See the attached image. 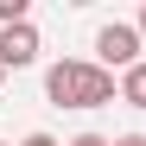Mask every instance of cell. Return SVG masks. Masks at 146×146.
Wrapping results in <instances>:
<instances>
[{
  "label": "cell",
  "mask_w": 146,
  "mask_h": 146,
  "mask_svg": "<svg viewBox=\"0 0 146 146\" xmlns=\"http://www.w3.org/2000/svg\"><path fill=\"white\" fill-rule=\"evenodd\" d=\"M121 102H127V108H146V57L121 76Z\"/></svg>",
  "instance_id": "277c9868"
},
{
  "label": "cell",
  "mask_w": 146,
  "mask_h": 146,
  "mask_svg": "<svg viewBox=\"0 0 146 146\" xmlns=\"http://www.w3.org/2000/svg\"><path fill=\"white\" fill-rule=\"evenodd\" d=\"M70 146H114V140H102V133H76Z\"/></svg>",
  "instance_id": "5b68a950"
},
{
  "label": "cell",
  "mask_w": 146,
  "mask_h": 146,
  "mask_svg": "<svg viewBox=\"0 0 146 146\" xmlns=\"http://www.w3.org/2000/svg\"><path fill=\"white\" fill-rule=\"evenodd\" d=\"M114 146H146V133H121V140H114Z\"/></svg>",
  "instance_id": "52a82bcc"
},
{
  "label": "cell",
  "mask_w": 146,
  "mask_h": 146,
  "mask_svg": "<svg viewBox=\"0 0 146 146\" xmlns=\"http://www.w3.org/2000/svg\"><path fill=\"white\" fill-rule=\"evenodd\" d=\"M95 64L127 76V70L140 64V26H121V19H108V26L95 32Z\"/></svg>",
  "instance_id": "7a4b0ae2"
},
{
  "label": "cell",
  "mask_w": 146,
  "mask_h": 146,
  "mask_svg": "<svg viewBox=\"0 0 146 146\" xmlns=\"http://www.w3.org/2000/svg\"><path fill=\"white\" fill-rule=\"evenodd\" d=\"M140 38H146V7H140Z\"/></svg>",
  "instance_id": "ba28073f"
},
{
  "label": "cell",
  "mask_w": 146,
  "mask_h": 146,
  "mask_svg": "<svg viewBox=\"0 0 146 146\" xmlns=\"http://www.w3.org/2000/svg\"><path fill=\"white\" fill-rule=\"evenodd\" d=\"M0 83H7V64H0Z\"/></svg>",
  "instance_id": "9c48e42d"
},
{
  "label": "cell",
  "mask_w": 146,
  "mask_h": 146,
  "mask_svg": "<svg viewBox=\"0 0 146 146\" xmlns=\"http://www.w3.org/2000/svg\"><path fill=\"white\" fill-rule=\"evenodd\" d=\"M38 51H44V38H38V26H32V19H26V26H7V32H0V64H7V70L38 64Z\"/></svg>",
  "instance_id": "3957f363"
},
{
  "label": "cell",
  "mask_w": 146,
  "mask_h": 146,
  "mask_svg": "<svg viewBox=\"0 0 146 146\" xmlns=\"http://www.w3.org/2000/svg\"><path fill=\"white\" fill-rule=\"evenodd\" d=\"M44 95H51L57 108H108V102H121V83H114V70H102V64H83V57H64V64H51L44 70Z\"/></svg>",
  "instance_id": "6da1fadb"
},
{
  "label": "cell",
  "mask_w": 146,
  "mask_h": 146,
  "mask_svg": "<svg viewBox=\"0 0 146 146\" xmlns=\"http://www.w3.org/2000/svg\"><path fill=\"white\" fill-rule=\"evenodd\" d=\"M19 146H57L51 133H26V140H19Z\"/></svg>",
  "instance_id": "8992f818"
}]
</instances>
